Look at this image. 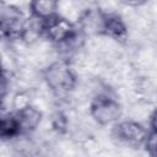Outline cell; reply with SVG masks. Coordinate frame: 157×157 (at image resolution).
<instances>
[{"label": "cell", "instance_id": "1", "mask_svg": "<svg viewBox=\"0 0 157 157\" xmlns=\"http://www.w3.org/2000/svg\"><path fill=\"white\" fill-rule=\"evenodd\" d=\"M43 80L52 92L58 96L69 93L76 86V76L65 59L54 61L44 69Z\"/></svg>", "mask_w": 157, "mask_h": 157}, {"label": "cell", "instance_id": "2", "mask_svg": "<svg viewBox=\"0 0 157 157\" xmlns=\"http://www.w3.org/2000/svg\"><path fill=\"white\" fill-rule=\"evenodd\" d=\"M38 22H39V34L56 45L65 44L78 36V31L76 26L69 18L60 16L59 13L49 20L38 21Z\"/></svg>", "mask_w": 157, "mask_h": 157}, {"label": "cell", "instance_id": "3", "mask_svg": "<svg viewBox=\"0 0 157 157\" xmlns=\"http://www.w3.org/2000/svg\"><path fill=\"white\" fill-rule=\"evenodd\" d=\"M90 114L99 125L115 124L121 115V107L112 94L102 92L92 98L90 103Z\"/></svg>", "mask_w": 157, "mask_h": 157}, {"label": "cell", "instance_id": "4", "mask_svg": "<svg viewBox=\"0 0 157 157\" xmlns=\"http://www.w3.org/2000/svg\"><path fill=\"white\" fill-rule=\"evenodd\" d=\"M28 23L22 11L13 6L7 5L1 10V33L5 39L16 40L23 39Z\"/></svg>", "mask_w": 157, "mask_h": 157}, {"label": "cell", "instance_id": "5", "mask_svg": "<svg viewBox=\"0 0 157 157\" xmlns=\"http://www.w3.org/2000/svg\"><path fill=\"white\" fill-rule=\"evenodd\" d=\"M148 134L150 132L142 124L134 120H124L115 123L113 129V135L115 139H118V141L134 147L145 145Z\"/></svg>", "mask_w": 157, "mask_h": 157}, {"label": "cell", "instance_id": "6", "mask_svg": "<svg viewBox=\"0 0 157 157\" xmlns=\"http://www.w3.org/2000/svg\"><path fill=\"white\" fill-rule=\"evenodd\" d=\"M99 33L118 42H125L128 38V26L119 15L103 13Z\"/></svg>", "mask_w": 157, "mask_h": 157}, {"label": "cell", "instance_id": "7", "mask_svg": "<svg viewBox=\"0 0 157 157\" xmlns=\"http://www.w3.org/2000/svg\"><path fill=\"white\" fill-rule=\"evenodd\" d=\"M15 117L17 119L21 135H26L38 128L42 119V113L36 107L27 104L20 109H16Z\"/></svg>", "mask_w": 157, "mask_h": 157}, {"label": "cell", "instance_id": "8", "mask_svg": "<svg viewBox=\"0 0 157 157\" xmlns=\"http://www.w3.org/2000/svg\"><path fill=\"white\" fill-rule=\"evenodd\" d=\"M59 0H29V11L34 20L45 21L59 12Z\"/></svg>", "mask_w": 157, "mask_h": 157}, {"label": "cell", "instance_id": "9", "mask_svg": "<svg viewBox=\"0 0 157 157\" xmlns=\"http://www.w3.org/2000/svg\"><path fill=\"white\" fill-rule=\"evenodd\" d=\"M0 136L2 140H10L21 136L20 126L15 117V113H9L6 115H2L0 123Z\"/></svg>", "mask_w": 157, "mask_h": 157}, {"label": "cell", "instance_id": "10", "mask_svg": "<svg viewBox=\"0 0 157 157\" xmlns=\"http://www.w3.org/2000/svg\"><path fill=\"white\" fill-rule=\"evenodd\" d=\"M145 147L146 151L150 156L157 157V132L151 131L145 141Z\"/></svg>", "mask_w": 157, "mask_h": 157}, {"label": "cell", "instance_id": "11", "mask_svg": "<svg viewBox=\"0 0 157 157\" xmlns=\"http://www.w3.org/2000/svg\"><path fill=\"white\" fill-rule=\"evenodd\" d=\"M150 128L151 131L157 132V108H155L150 115Z\"/></svg>", "mask_w": 157, "mask_h": 157}, {"label": "cell", "instance_id": "12", "mask_svg": "<svg viewBox=\"0 0 157 157\" xmlns=\"http://www.w3.org/2000/svg\"><path fill=\"white\" fill-rule=\"evenodd\" d=\"M119 1L128 6H131V7H139V6H142L144 4H146L147 0H119Z\"/></svg>", "mask_w": 157, "mask_h": 157}]
</instances>
